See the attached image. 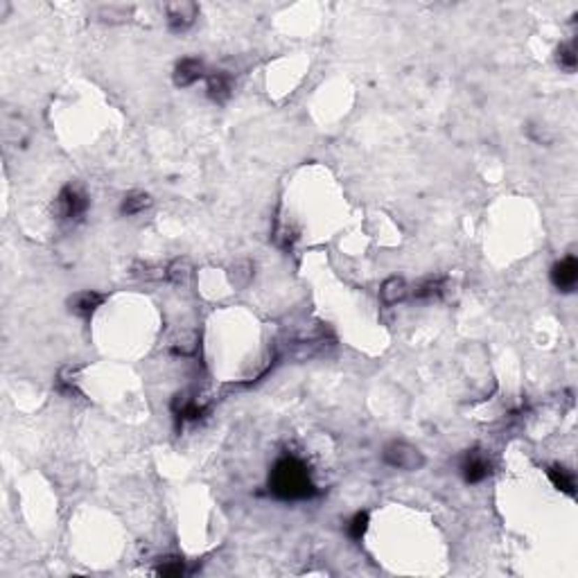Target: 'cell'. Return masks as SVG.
<instances>
[{"label": "cell", "mask_w": 578, "mask_h": 578, "mask_svg": "<svg viewBox=\"0 0 578 578\" xmlns=\"http://www.w3.org/2000/svg\"><path fill=\"white\" fill-rule=\"evenodd\" d=\"M269 488L272 493L287 502H296V499H310L316 495V486L310 479V470L294 457L281 459L272 470L269 477Z\"/></svg>", "instance_id": "1"}, {"label": "cell", "mask_w": 578, "mask_h": 578, "mask_svg": "<svg viewBox=\"0 0 578 578\" xmlns=\"http://www.w3.org/2000/svg\"><path fill=\"white\" fill-rule=\"evenodd\" d=\"M382 459L387 461L391 468L407 470V472L420 470L422 466H425V457H422V452L418 447L409 445V443H404V440L389 443V445L384 447Z\"/></svg>", "instance_id": "2"}, {"label": "cell", "mask_w": 578, "mask_h": 578, "mask_svg": "<svg viewBox=\"0 0 578 578\" xmlns=\"http://www.w3.org/2000/svg\"><path fill=\"white\" fill-rule=\"evenodd\" d=\"M57 206H59V215L64 219H80L86 208H89V199L82 190H77L73 186H66L59 192V199H57Z\"/></svg>", "instance_id": "3"}, {"label": "cell", "mask_w": 578, "mask_h": 578, "mask_svg": "<svg viewBox=\"0 0 578 578\" xmlns=\"http://www.w3.org/2000/svg\"><path fill=\"white\" fill-rule=\"evenodd\" d=\"M461 472H464V479L468 484H479V481H484L490 475V461L486 459L484 452L470 450L464 461H461Z\"/></svg>", "instance_id": "4"}, {"label": "cell", "mask_w": 578, "mask_h": 578, "mask_svg": "<svg viewBox=\"0 0 578 578\" xmlns=\"http://www.w3.org/2000/svg\"><path fill=\"white\" fill-rule=\"evenodd\" d=\"M551 281L561 292H572L578 283V262L574 255L563 258L561 262L551 269Z\"/></svg>", "instance_id": "5"}, {"label": "cell", "mask_w": 578, "mask_h": 578, "mask_svg": "<svg viewBox=\"0 0 578 578\" xmlns=\"http://www.w3.org/2000/svg\"><path fill=\"white\" fill-rule=\"evenodd\" d=\"M165 12H168V23H170L172 30L181 32V30H186V27H190L192 23H195L199 7L195 3H172V5L165 7Z\"/></svg>", "instance_id": "6"}, {"label": "cell", "mask_w": 578, "mask_h": 578, "mask_svg": "<svg viewBox=\"0 0 578 578\" xmlns=\"http://www.w3.org/2000/svg\"><path fill=\"white\" fill-rule=\"evenodd\" d=\"M102 303H104V296L98 294V292H80L68 301L71 310L75 314H80V316H91Z\"/></svg>", "instance_id": "7"}, {"label": "cell", "mask_w": 578, "mask_h": 578, "mask_svg": "<svg viewBox=\"0 0 578 578\" xmlns=\"http://www.w3.org/2000/svg\"><path fill=\"white\" fill-rule=\"evenodd\" d=\"M199 77H204V64H201L199 59L188 57V59L179 61L177 73H175V84L177 86H190V84H195Z\"/></svg>", "instance_id": "8"}, {"label": "cell", "mask_w": 578, "mask_h": 578, "mask_svg": "<svg viewBox=\"0 0 578 578\" xmlns=\"http://www.w3.org/2000/svg\"><path fill=\"white\" fill-rule=\"evenodd\" d=\"M407 294H409V287H407V283H404V278H398V276H391L389 281H384V285L380 289L382 301L387 305L400 303Z\"/></svg>", "instance_id": "9"}, {"label": "cell", "mask_w": 578, "mask_h": 578, "mask_svg": "<svg viewBox=\"0 0 578 578\" xmlns=\"http://www.w3.org/2000/svg\"><path fill=\"white\" fill-rule=\"evenodd\" d=\"M549 479H551V484L558 488V490H563V493H567L570 497H574L576 493V481H574V475L567 468L563 466H551L549 468Z\"/></svg>", "instance_id": "10"}, {"label": "cell", "mask_w": 578, "mask_h": 578, "mask_svg": "<svg viewBox=\"0 0 578 578\" xmlns=\"http://www.w3.org/2000/svg\"><path fill=\"white\" fill-rule=\"evenodd\" d=\"M208 95L217 102H224L230 95V77L224 73H215L208 77Z\"/></svg>", "instance_id": "11"}, {"label": "cell", "mask_w": 578, "mask_h": 578, "mask_svg": "<svg viewBox=\"0 0 578 578\" xmlns=\"http://www.w3.org/2000/svg\"><path fill=\"white\" fill-rule=\"evenodd\" d=\"M149 204H151L149 195H144V192H131V195H127L122 199L120 213L127 215V217L138 215V213H142L144 208H149Z\"/></svg>", "instance_id": "12"}, {"label": "cell", "mask_w": 578, "mask_h": 578, "mask_svg": "<svg viewBox=\"0 0 578 578\" xmlns=\"http://www.w3.org/2000/svg\"><path fill=\"white\" fill-rule=\"evenodd\" d=\"M175 413L181 420H199L201 413H204V407L192 400H181V396L175 402Z\"/></svg>", "instance_id": "13"}, {"label": "cell", "mask_w": 578, "mask_h": 578, "mask_svg": "<svg viewBox=\"0 0 578 578\" xmlns=\"http://www.w3.org/2000/svg\"><path fill=\"white\" fill-rule=\"evenodd\" d=\"M366 528H369V513H366V510H360V513H355V517L348 522V535L353 540H362Z\"/></svg>", "instance_id": "14"}, {"label": "cell", "mask_w": 578, "mask_h": 578, "mask_svg": "<svg viewBox=\"0 0 578 578\" xmlns=\"http://www.w3.org/2000/svg\"><path fill=\"white\" fill-rule=\"evenodd\" d=\"M558 64H561V68L565 71H574L576 68V50H574V43H565L558 47Z\"/></svg>", "instance_id": "15"}, {"label": "cell", "mask_w": 578, "mask_h": 578, "mask_svg": "<svg viewBox=\"0 0 578 578\" xmlns=\"http://www.w3.org/2000/svg\"><path fill=\"white\" fill-rule=\"evenodd\" d=\"M183 572H186V565L179 558H165V563H161L156 570L161 576H183Z\"/></svg>", "instance_id": "16"}, {"label": "cell", "mask_w": 578, "mask_h": 578, "mask_svg": "<svg viewBox=\"0 0 578 578\" xmlns=\"http://www.w3.org/2000/svg\"><path fill=\"white\" fill-rule=\"evenodd\" d=\"M440 287H443V281H440V278H429V281H425L422 285L416 287V296H418V298L434 296V294L440 292Z\"/></svg>", "instance_id": "17"}]
</instances>
